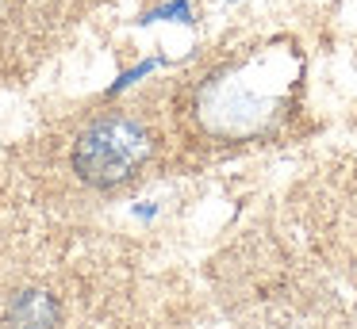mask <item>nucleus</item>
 Masks as SVG:
<instances>
[{
	"label": "nucleus",
	"instance_id": "obj_2",
	"mask_svg": "<svg viewBox=\"0 0 357 329\" xmlns=\"http://www.w3.org/2000/svg\"><path fill=\"white\" fill-rule=\"evenodd\" d=\"M8 318L16 329H50L58 321V303L47 291H24V295H16Z\"/></svg>",
	"mask_w": 357,
	"mask_h": 329
},
{
	"label": "nucleus",
	"instance_id": "obj_1",
	"mask_svg": "<svg viewBox=\"0 0 357 329\" xmlns=\"http://www.w3.org/2000/svg\"><path fill=\"white\" fill-rule=\"evenodd\" d=\"M150 157V138L127 115H104L89 122L73 150V168L93 188H116L123 184L142 161Z\"/></svg>",
	"mask_w": 357,
	"mask_h": 329
}]
</instances>
